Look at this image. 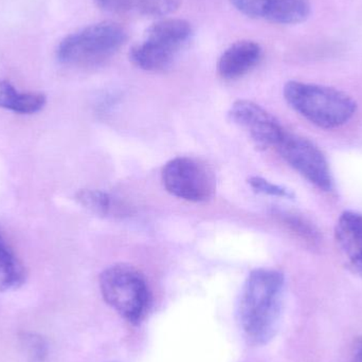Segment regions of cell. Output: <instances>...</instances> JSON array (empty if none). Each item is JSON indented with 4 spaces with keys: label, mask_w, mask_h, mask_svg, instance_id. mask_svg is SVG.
I'll list each match as a JSON object with an SVG mask.
<instances>
[{
    "label": "cell",
    "mask_w": 362,
    "mask_h": 362,
    "mask_svg": "<svg viewBox=\"0 0 362 362\" xmlns=\"http://www.w3.org/2000/svg\"><path fill=\"white\" fill-rule=\"evenodd\" d=\"M236 10L252 18L280 25L303 23L310 14V0H231Z\"/></svg>",
    "instance_id": "cell-9"
},
{
    "label": "cell",
    "mask_w": 362,
    "mask_h": 362,
    "mask_svg": "<svg viewBox=\"0 0 362 362\" xmlns=\"http://www.w3.org/2000/svg\"><path fill=\"white\" fill-rule=\"evenodd\" d=\"M76 200L83 208L99 216H121L124 214V206L101 189H81L76 193Z\"/></svg>",
    "instance_id": "cell-15"
},
{
    "label": "cell",
    "mask_w": 362,
    "mask_h": 362,
    "mask_svg": "<svg viewBox=\"0 0 362 362\" xmlns=\"http://www.w3.org/2000/svg\"><path fill=\"white\" fill-rule=\"evenodd\" d=\"M181 0H95L98 6L115 14L165 16L180 6Z\"/></svg>",
    "instance_id": "cell-12"
},
{
    "label": "cell",
    "mask_w": 362,
    "mask_h": 362,
    "mask_svg": "<svg viewBox=\"0 0 362 362\" xmlns=\"http://www.w3.org/2000/svg\"><path fill=\"white\" fill-rule=\"evenodd\" d=\"M278 215H280L283 221L286 223L291 229L295 230L298 233L301 234L303 238H312V240H315V238H316L315 230L313 229L308 223H306L303 219L299 218V217L296 216V215L289 214V213L279 212Z\"/></svg>",
    "instance_id": "cell-18"
},
{
    "label": "cell",
    "mask_w": 362,
    "mask_h": 362,
    "mask_svg": "<svg viewBox=\"0 0 362 362\" xmlns=\"http://www.w3.org/2000/svg\"><path fill=\"white\" fill-rule=\"evenodd\" d=\"M276 148L282 158L308 182L321 191H332L334 180L329 161L316 144L300 136L285 133Z\"/></svg>",
    "instance_id": "cell-7"
},
{
    "label": "cell",
    "mask_w": 362,
    "mask_h": 362,
    "mask_svg": "<svg viewBox=\"0 0 362 362\" xmlns=\"http://www.w3.org/2000/svg\"><path fill=\"white\" fill-rule=\"evenodd\" d=\"M193 29L182 19H165L148 28L144 40L132 48L129 59L146 71H163L171 67L189 46Z\"/></svg>",
    "instance_id": "cell-5"
},
{
    "label": "cell",
    "mask_w": 362,
    "mask_h": 362,
    "mask_svg": "<svg viewBox=\"0 0 362 362\" xmlns=\"http://www.w3.org/2000/svg\"><path fill=\"white\" fill-rule=\"evenodd\" d=\"M285 276L274 269L250 272L238 298V323L247 339L255 346L267 344L276 336L282 318Z\"/></svg>",
    "instance_id": "cell-1"
},
{
    "label": "cell",
    "mask_w": 362,
    "mask_h": 362,
    "mask_svg": "<svg viewBox=\"0 0 362 362\" xmlns=\"http://www.w3.org/2000/svg\"><path fill=\"white\" fill-rule=\"evenodd\" d=\"M284 98L300 116L325 129L344 127L357 110L355 100L344 91L299 81L285 84Z\"/></svg>",
    "instance_id": "cell-2"
},
{
    "label": "cell",
    "mask_w": 362,
    "mask_h": 362,
    "mask_svg": "<svg viewBox=\"0 0 362 362\" xmlns=\"http://www.w3.org/2000/svg\"><path fill=\"white\" fill-rule=\"evenodd\" d=\"M25 279L23 263L0 234V291L18 289L25 284Z\"/></svg>",
    "instance_id": "cell-14"
},
{
    "label": "cell",
    "mask_w": 362,
    "mask_h": 362,
    "mask_svg": "<svg viewBox=\"0 0 362 362\" xmlns=\"http://www.w3.org/2000/svg\"><path fill=\"white\" fill-rule=\"evenodd\" d=\"M248 185H250L253 191L263 194V195L287 198V199L295 198V194L291 189L283 187V185L272 182V181L265 180V178L259 177V176H251L248 180Z\"/></svg>",
    "instance_id": "cell-17"
},
{
    "label": "cell",
    "mask_w": 362,
    "mask_h": 362,
    "mask_svg": "<svg viewBox=\"0 0 362 362\" xmlns=\"http://www.w3.org/2000/svg\"><path fill=\"white\" fill-rule=\"evenodd\" d=\"M104 301L131 325H139L146 318L152 303V295L146 276L127 264H115L103 270L99 279Z\"/></svg>",
    "instance_id": "cell-4"
},
{
    "label": "cell",
    "mask_w": 362,
    "mask_h": 362,
    "mask_svg": "<svg viewBox=\"0 0 362 362\" xmlns=\"http://www.w3.org/2000/svg\"><path fill=\"white\" fill-rule=\"evenodd\" d=\"M47 97L42 93H23L8 81H0V108L18 115H34L42 112Z\"/></svg>",
    "instance_id": "cell-13"
},
{
    "label": "cell",
    "mask_w": 362,
    "mask_h": 362,
    "mask_svg": "<svg viewBox=\"0 0 362 362\" xmlns=\"http://www.w3.org/2000/svg\"><path fill=\"white\" fill-rule=\"evenodd\" d=\"M29 362H44L48 355V344L37 334L25 333L21 338Z\"/></svg>",
    "instance_id": "cell-16"
},
{
    "label": "cell",
    "mask_w": 362,
    "mask_h": 362,
    "mask_svg": "<svg viewBox=\"0 0 362 362\" xmlns=\"http://www.w3.org/2000/svg\"><path fill=\"white\" fill-rule=\"evenodd\" d=\"M263 50L257 42L240 40L226 49L217 62V72L227 81L238 80L255 69L262 59Z\"/></svg>",
    "instance_id": "cell-10"
},
{
    "label": "cell",
    "mask_w": 362,
    "mask_h": 362,
    "mask_svg": "<svg viewBox=\"0 0 362 362\" xmlns=\"http://www.w3.org/2000/svg\"><path fill=\"white\" fill-rule=\"evenodd\" d=\"M127 40V31L119 23H95L66 36L57 46V59L68 67H95L114 57Z\"/></svg>",
    "instance_id": "cell-3"
},
{
    "label": "cell",
    "mask_w": 362,
    "mask_h": 362,
    "mask_svg": "<svg viewBox=\"0 0 362 362\" xmlns=\"http://www.w3.org/2000/svg\"><path fill=\"white\" fill-rule=\"evenodd\" d=\"M163 182L171 195L189 202H204L212 197L215 180L206 165L189 157H176L165 163Z\"/></svg>",
    "instance_id": "cell-6"
},
{
    "label": "cell",
    "mask_w": 362,
    "mask_h": 362,
    "mask_svg": "<svg viewBox=\"0 0 362 362\" xmlns=\"http://www.w3.org/2000/svg\"><path fill=\"white\" fill-rule=\"evenodd\" d=\"M352 362H362V339L359 340L355 346Z\"/></svg>",
    "instance_id": "cell-19"
},
{
    "label": "cell",
    "mask_w": 362,
    "mask_h": 362,
    "mask_svg": "<svg viewBox=\"0 0 362 362\" xmlns=\"http://www.w3.org/2000/svg\"><path fill=\"white\" fill-rule=\"evenodd\" d=\"M231 122L247 134L259 150L278 146L286 132L281 123L259 104L248 100H238L228 112Z\"/></svg>",
    "instance_id": "cell-8"
},
{
    "label": "cell",
    "mask_w": 362,
    "mask_h": 362,
    "mask_svg": "<svg viewBox=\"0 0 362 362\" xmlns=\"http://www.w3.org/2000/svg\"><path fill=\"white\" fill-rule=\"evenodd\" d=\"M336 240L349 265L362 278V214L346 211L335 228Z\"/></svg>",
    "instance_id": "cell-11"
}]
</instances>
